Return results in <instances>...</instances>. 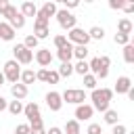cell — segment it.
Segmentation results:
<instances>
[{
  "instance_id": "obj_1",
  "label": "cell",
  "mask_w": 134,
  "mask_h": 134,
  "mask_svg": "<svg viewBox=\"0 0 134 134\" xmlns=\"http://www.w3.org/2000/svg\"><path fill=\"white\" fill-rule=\"evenodd\" d=\"M113 98V90L111 88H94L90 90V100H92V109L105 113L109 109V103Z\"/></svg>"
},
{
  "instance_id": "obj_45",
  "label": "cell",
  "mask_w": 134,
  "mask_h": 134,
  "mask_svg": "<svg viewBox=\"0 0 134 134\" xmlns=\"http://www.w3.org/2000/svg\"><path fill=\"white\" fill-rule=\"evenodd\" d=\"M46 134H63V130H61V128H57V126H52V128H50Z\"/></svg>"
},
{
  "instance_id": "obj_23",
  "label": "cell",
  "mask_w": 134,
  "mask_h": 134,
  "mask_svg": "<svg viewBox=\"0 0 134 134\" xmlns=\"http://www.w3.org/2000/svg\"><path fill=\"white\" fill-rule=\"evenodd\" d=\"M88 38H90V40H96V42H100V40L105 38V29H103L100 25H94V27H90V29H88Z\"/></svg>"
},
{
  "instance_id": "obj_15",
  "label": "cell",
  "mask_w": 134,
  "mask_h": 134,
  "mask_svg": "<svg viewBox=\"0 0 134 134\" xmlns=\"http://www.w3.org/2000/svg\"><path fill=\"white\" fill-rule=\"evenodd\" d=\"M0 40H4V42H13L15 40V29L6 21H0Z\"/></svg>"
},
{
  "instance_id": "obj_31",
  "label": "cell",
  "mask_w": 134,
  "mask_h": 134,
  "mask_svg": "<svg viewBox=\"0 0 134 134\" xmlns=\"http://www.w3.org/2000/svg\"><path fill=\"white\" fill-rule=\"evenodd\" d=\"M38 38L34 36V34H29V36H25V40H23V46L25 48H29V50H34V48H38Z\"/></svg>"
},
{
  "instance_id": "obj_3",
  "label": "cell",
  "mask_w": 134,
  "mask_h": 134,
  "mask_svg": "<svg viewBox=\"0 0 134 134\" xmlns=\"http://www.w3.org/2000/svg\"><path fill=\"white\" fill-rule=\"evenodd\" d=\"M61 98L63 103H69V105H82L88 98V94L86 90H80V88H67L65 92H61Z\"/></svg>"
},
{
  "instance_id": "obj_46",
  "label": "cell",
  "mask_w": 134,
  "mask_h": 134,
  "mask_svg": "<svg viewBox=\"0 0 134 134\" xmlns=\"http://www.w3.org/2000/svg\"><path fill=\"white\" fill-rule=\"evenodd\" d=\"M6 105H8V100H6L4 96H0V111H4V109H6Z\"/></svg>"
},
{
  "instance_id": "obj_38",
  "label": "cell",
  "mask_w": 134,
  "mask_h": 134,
  "mask_svg": "<svg viewBox=\"0 0 134 134\" xmlns=\"http://www.w3.org/2000/svg\"><path fill=\"white\" fill-rule=\"evenodd\" d=\"M124 4H126V0H109V8H113V10H121Z\"/></svg>"
},
{
  "instance_id": "obj_20",
  "label": "cell",
  "mask_w": 134,
  "mask_h": 134,
  "mask_svg": "<svg viewBox=\"0 0 134 134\" xmlns=\"http://www.w3.org/2000/svg\"><path fill=\"white\" fill-rule=\"evenodd\" d=\"M88 46H84V44H73V57L77 59V61H86V57H88Z\"/></svg>"
},
{
  "instance_id": "obj_30",
  "label": "cell",
  "mask_w": 134,
  "mask_h": 134,
  "mask_svg": "<svg viewBox=\"0 0 134 134\" xmlns=\"http://www.w3.org/2000/svg\"><path fill=\"white\" fill-rule=\"evenodd\" d=\"M61 77H69L71 73H73V65H71V61L69 63H61V67H59V71H57Z\"/></svg>"
},
{
  "instance_id": "obj_39",
  "label": "cell",
  "mask_w": 134,
  "mask_h": 134,
  "mask_svg": "<svg viewBox=\"0 0 134 134\" xmlns=\"http://www.w3.org/2000/svg\"><path fill=\"white\" fill-rule=\"evenodd\" d=\"M17 13H19V10H17V6H13V4H10V6L6 8V13H4L2 17H6V21H10V19H13V17H15Z\"/></svg>"
},
{
  "instance_id": "obj_19",
  "label": "cell",
  "mask_w": 134,
  "mask_h": 134,
  "mask_svg": "<svg viewBox=\"0 0 134 134\" xmlns=\"http://www.w3.org/2000/svg\"><path fill=\"white\" fill-rule=\"evenodd\" d=\"M63 134H82V128H80V121L77 119H69L63 128Z\"/></svg>"
},
{
  "instance_id": "obj_32",
  "label": "cell",
  "mask_w": 134,
  "mask_h": 134,
  "mask_svg": "<svg viewBox=\"0 0 134 134\" xmlns=\"http://www.w3.org/2000/svg\"><path fill=\"white\" fill-rule=\"evenodd\" d=\"M113 42H115V44H119V46H126V44L130 42V36H128V34H119V31H117V34L113 36Z\"/></svg>"
},
{
  "instance_id": "obj_8",
  "label": "cell",
  "mask_w": 134,
  "mask_h": 134,
  "mask_svg": "<svg viewBox=\"0 0 134 134\" xmlns=\"http://www.w3.org/2000/svg\"><path fill=\"white\" fill-rule=\"evenodd\" d=\"M92 115H94L92 105H86V103L75 105V119L77 121H88V119H92Z\"/></svg>"
},
{
  "instance_id": "obj_28",
  "label": "cell",
  "mask_w": 134,
  "mask_h": 134,
  "mask_svg": "<svg viewBox=\"0 0 134 134\" xmlns=\"http://www.w3.org/2000/svg\"><path fill=\"white\" fill-rule=\"evenodd\" d=\"M73 73H80V75H86V73H90L88 61H77V63L73 65Z\"/></svg>"
},
{
  "instance_id": "obj_16",
  "label": "cell",
  "mask_w": 134,
  "mask_h": 134,
  "mask_svg": "<svg viewBox=\"0 0 134 134\" xmlns=\"http://www.w3.org/2000/svg\"><path fill=\"white\" fill-rule=\"evenodd\" d=\"M19 13L27 19V17H36V13H38V6L31 2V0H25L23 4H21V8H19Z\"/></svg>"
},
{
  "instance_id": "obj_13",
  "label": "cell",
  "mask_w": 134,
  "mask_h": 134,
  "mask_svg": "<svg viewBox=\"0 0 134 134\" xmlns=\"http://www.w3.org/2000/svg\"><path fill=\"white\" fill-rule=\"evenodd\" d=\"M27 92H29V88H27L25 84H21V82H15V84H10V94H13V98H17V100H23V98L27 96Z\"/></svg>"
},
{
  "instance_id": "obj_2",
  "label": "cell",
  "mask_w": 134,
  "mask_h": 134,
  "mask_svg": "<svg viewBox=\"0 0 134 134\" xmlns=\"http://www.w3.org/2000/svg\"><path fill=\"white\" fill-rule=\"evenodd\" d=\"M54 17H57V23L61 25V29H65V31H69V29H73L77 25V17L67 8H59Z\"/></svg>"
},
{
  "instance_id": "obj_33",
  "label": "cell",
  "mask_w": 134,
  "mask_h": 134,
  "mask_svg": "<svg viewBox=\"0 0 134 134\" xmlns=\"http://www.w3.org/2000/svg\"><path fill=\"white\" fill-rule=\"evenodd\" d=\"M52 42H54V46H57V48H63L69 40H67V36H65V34H59V36H54V38H52Z\"/></svg>"
},
{
  "instance_id": "obj_50",
  "label": "cell",
  "mask_w": 134,
  "mask_h": 134,
  "mask_svg": "<svg viewBox=\"0 0 134 134\" xmlns=\"http://www.w3.org/2000/svg\"><path fill=\"white\" fill-rule=\"evenodd\" d=\"M84 2H88V4H90V2H94V0H84Z\"/></svg>"
},
{
  "instance_id": "obj_5",
  "label": "cell",
  "mask_w": 134,
  "mask_h": 134,
  "mask_svg": "<svg viewBox=\"0 0 134 134\" xmlns=\"http://www.w3.org/2000/svg\"><path fill=\"white\" fill-rule=\"evenodd\" d=\"M13 54H15V61H17L19 65H29V63L34 61V50L25 48L23 44H17V46L13 48Z\"/></svg>"
},
{
  "instance_id": "obj_48",
  "label": "cell",
  "mask_w": 134,
  "mask_h": 134,
  "mask_svg": "<svg viewBox=\"0 0 134 134\" xmlns=\"http://www.w3.org/2000/svg\"><path fill=\"white\" fill-rule=\"evenodd\" d=\"M4 82H6V80H4V73H2V71H0V86H2V84H4Z\"/></svg>"
},
{
  "instance_id": "obj_6",
  "label": "cell",
  "mask_w": 134,
  "mask_h": 134,
  "mask_svg": "<svg viewBox=\"0 0 134 134\" xmlns=\"http://www.w3.org/2000/svg\"><path fill=\"white\" fill-rule=\"evenodd\" d=\"M67 40L71 42V44H84V46H88V42H90V38H88V31H84L82 27H73V29H69L67 31Z\"/></svg>"
},
{
  "instance_id": "obj_42",
  "label": "cell",
  "mask_w": 134,
  "mask_h": 134,
  "mask_svg": "<svg viewBox=\"0 0 134 134\" xmlns=\"http://www.w3.org/2000/svg\"><path fill=\"white\" fill-rule=\"evenodd\" d=\"M61 2L65 4V8H67V10H71V8L80 6V2H82V0H61Z\"/></svg>"
},
{
  "instance_id": "obj_21",
  "label": "cell",
  "mask_w": 134,
  "mask_h": 134,
  "mask_svg": "<svg viewBox=\"0 0 134 134\" xmlns=\"http://www.w3.org/2000/svg\"><path fill=\"white\" fill-rule=\"evenodd\" d=\"M6 23H8L15 31H17V29H23V27H25V17H23L21 13H17V15H15L10 21H6Z\"/></svg>"
},
{
  "instance_id": "obj_4",
  "label": "cell",
  "mask_w": 134,
  "mask_h": 134,
  "mask_svg": "<svg viewBox=\"0 0 134 134\" xmlns=\"http://www.w3.org/2000/svg\"><path fill=\"white\" fill-rule=\"evenodd\" d=\"M2 73H4V80H6L8 84H15V82H19V77H21V67H19V63H17L15 59H10V61L4 63Z\"/></svg>"
},
{
  "instance_id": "obj_7",
  "label": "cell",
  "mask_w": 134,
  "mask_h": 134,
  "mask_svg": "<svg viewBox=\"0 0 134 134\" xmlns=\"http://www.w3.org/2000/svg\"><path fill=\"white\" fill-rule=\"evenodd\" d=\"M46 107L50 109V111H61V107H63V98H61V92H57V90H50L48 94H46Z\"/></svg>"
},
{
  "instance_id": "obj_49",
  "label": "cell",
  "mask_w": 134,
  "mask_h": 134,
  "mask_svg": "<svg viewBox=\"0 0 134 134\" xmlns=\"http://www.w3.org/2000/svg\"><path fill=\"white\" fill-rule=\"evenodd\" d=\"M50 2H54V4H57V2H61V0H50Z\"/></svg>"
},
{
  "instance_id": "obj_11",
  "label": "cell",
  "mask_w": 134,
  "mask_h": 134,
  "mask_svg": "<svg viewBox=\"0 0 134 134\" xmlns=\"http://www.w3.org/2000/svg\"><path fill=\"white\" fill-rule=\"evenodd\" d=\"M130 88H132V80H130L128 75H119V77L115 80V88H113V92H117V94H126Z\"/></svg>"
},
{
  "instance_id": "obj_47",
  "label": "cell",
  "mask_w": 134,
  "mask_h": 134,
  "mask_svg": "<svg viewBox=\"0 0 134 134\" xmlns=\"http://www.w3.org/2000/svg\"><path fill=\"white\" fill-rule=\"evenodd\" d=\"M29 134H46V130L44 128H38V130H31L29 128Z\"/></svg>"
},
{
  "instance_id": "obj_14",
  "label": "cell",
  "mask_w": 134,
  "mask_h": 134,
  "mask_svg": "<svg viewBox=\"0 0 134 134\" xmlns=\"http://www.w3.org/2000/svg\"><path fill=\"white\" fill-rule=\"evenodd\" d=\"M23 115L27 117V121L40 117V107H38V103H27V105H23Z\"/></svg>"
},
{
  "instance_id": "obj_12",
  "label": "cell",
  "mask_w": 134,
  "mask_h": 134,
  "mask_svg": "<svg viewBox=\"0 0 134 134\" xmlns=\"http://www.w3.org/2000/svg\"><path fill=\"white\" fill-rule=\"evenodd\" d=\"M57 57H59L61 63H69V61L73 59V44L67 42L63 48H57Z\"/></svg>"
},
{
  "instance_id": "obj_34",
  "label": "cell",
  "mask_w": 134,
  "mask_h": 134,
  "mask_svg": "<svg viewBox=\"0 0 134 134\" xmlns=\"http://www.w3.org/2000/svg\"><path fill=\"white\" fill-rule=\"evenodd\" d=\"M88 67H90V73H92V75H96V73L100 71V63H98V57H94V59L88 63Z\"/></svg>"
},
{
  "instance_id": "obj_10",
  "label": "cell",
  "mask_w": 134,
  "mask_h": 134,
  "mask_svg": "<svg viewBox=\"0 0 134 134\" xmlns=\"http://www.w3.org/2000/svg\"><path fill=\"white\" fill-rule=\"evenodd\" d=\"M57 10H59V8H57V4L48 0V2H44V4L38 8V13H36V15H40V17H44V19H48V21H50V17H54V15H57Z\"/></svg>"
},
{
  "instance_id": "obj_29",
  "label": "cell",
  "mask_w": 134,
  "mask_h": 134,
  "mask_svg": "<svg viewBox=\"0 0 134 134\" xmlns=\"http://www.w3.org/2000/svg\"><path fill=\"white\" fill-rule=\"evenodd\" d=\"M82 77H84V88H88V90H94V88H96V84H98L96 75H92V73H86V75H82Z\"/></svg>"
},
{
  "instance_id": "obj_27",
  "label": "cell",
  "mask_w": 134,
  "mask_h": 134,
  "mask_svg": "<svg viewBox=\"0 0 134 134\" xmlns=\"http://www.w3.org/2000/svg\"><path fill=\"white\" fill-rule=\"evenodd\" d=\"M6 109H8L10 115H19V113H23V103L15 98V100H10V103L6 105Z\"/></svg>"
},
{
  "instance_id": "obj_17",
  "label": "cell",
  "mask_w": 134,
  "mask_h": 134,
  "mask_svg": "<svg viewBox=\"0 0 134 134\" xmlns=\"http://www.w3.org/2000/svg\"><path fill=\"white\" fill-rule=\"evenodd\" d=\"M98 63H100V71L96 73V80H107V75H109V65H111V59H109V57H98Z\"/></svg>"
},
{
  "instance_id": "obj_18",
  "label": "cell",
  "mask_w": 134,
  "mask_h": 134,
  "mask_svg": "<svg viewBox=\"0 0 134 134\" xmlns=\"http://www.w3.org/2000/svg\"><path fill=\"white\" fill-rule=\"evenodd\" d=\"M34 36H36L38 40H44V38L50 36V27L44 25V23H36V21H34Z\"/></svg>"
},
{
  "instance_id": "obj_9",
  "label": "cell",
  "mask_w": 134,
  "mask_h": 134,
  "mask_svg": "<svg viewBox=\"0 0 134 134\" xmlns=\"http://www.w3.org/2000/svg\"><path fill=\"white\" fill-rule=\"evenodd\" d=\"M34 59H36V63L40 67H48L52 63V52H50V48H38L36 54H34Z\"/></svg>"
},
{
  "instance_id": "obj_43",
  "label": "cell",
  "mask_w": 134,
  "mask_h": 134,
  "mask_svg": "<svg viewBox=\"0 0 134 134\" xmlns=\"http://www.w3.org/2000/svg\"><path fill=\"white\" fill-rule=\"evenodd\" d=\"M121 10H124V13H126V15H132V13H134V4H130V2H126V4H124V8H121Z\"/></svg>"
},
{
  "instance_id": "obj_24",
  "label": "cell",
  "mask_w": 134,
  "mask_h": 134,
  "mask_svg": "<svg viewBox=\"0 0 134 134\" xmlns=\"http://www.w3.org/2000/svg\"><path fill=\"white\" fill-rule=\"evenodd\" d=\"M21 84H25V86H29V84H34V82H38L36 80V71L34 69H25V71H21Z\"/></svg>"
},
{
  "instance_id": "obj_44",
  "label": "cell",
  "mask_w": 134,
  "mask_h": 134,
  "mask_svg": "<svg viewBox=\"0 0 134 134\" xmlns=\"http://www.w3.org/2000/svg\"><path fill=\"white\" fill-rule=\"evenodd\" d=\"M10 4H8V0H0V17L6 13V8H8Z\"/></svg>"
},
{
  "instance_id": "obj_25",
  "label": "cell",
  "mask_w": 134,
  "mask_h": 134,
  "mask_svg": "<svg viewBox=\"0 0 134 134\" xmlns=\"http://www.w3.org/2000/svg\"><path fill=\"white\" fill-rule=\"evenodd\" d=\"M103 121H105V124H109V126H115V124H119V115H117V111H115V109H107V111H105V117H103Z\"/></svg>"
},
{
  "instance_id": "obj_41",
  "label": "cell",
  "mask_w": 134,
  "mask_h": 134,
  "mask_svg": "<svg viewBox=\"0 0 134 134\" xmlns=\"http://www.w3.org/2000/svg\"><path fill=\"white\" fill-rule=\"evenodd\" d=\"M15 134H29V124H19L15 128Z\"/></svg>"
},
{
  "instance_id": "obj_36",
  "label": "cell",
  "mask_w": 134,
  "mask_h": 134,
  "mask_svg": "<svg viewBox=\"0 0 134 134\" xmlns=\"http://www.w3.org/2000/svg\"><path fill=\"white\" fill-rule=\"evenodd\" d=\"M111 134H128V128L124 124H115V126H111Z\"/></svg>"
},
{
  "instance_id": "obj_40",
  "label": "cell",
  "mask_w": 134,
  "mask_h": 134,
  "mask_svg": "<svg viewBox=\"0 0 134 134\" xmlns=\"http://www.w3.org/2000/svg\"><path fill=\"white\" fill-rule=\"evenodd\" d=\"M27 124H29V128H31V130L44 128V121H42V117H36V119H31V121H27Z\"/></svg>"
},
{
  "instance_id": "obj_35",
  "label": "cell",
  "mask_w": 134,
  "mask_h": 134,
  "mask_svg": "<svg viewBox=\"0 0 134 134\" xmlns=\"http://www.w3.org/2000/svg\"><path fill=\"white\" fill-rule=\"evenodd\" d=\"M61 80V75L57 73V71H52V69H48V73H46V84H57Z\"/></svg>"
},
{
  "instance_id": "obj_22",
  "label": "cell",
  "mask_w": 134,
  "mask_h": 134,
  "mask_svg": "<svg viewBox=\"0 0 134 134\" xmlns=\"http://www.w3.org/2000/svg\"><path fill=\"white\" fill-rule=\"evenodd\" d=\"M132 29H134V25H132L130 19H119V21H117V31H119V34H128V36H130Z\"/></svg>"
},
{
  "instance_id": "obj_26",
  "label": "cell",
  "mask_w": 134,
  "mask_h": 134,
  "mask_svg": "<svg viewBox=\"0 0 134 134\" xmlns=\"http://www.w3.org/2000/svg\"><path fill=\"white\" fill-rule=\"evenodd\" d=\"M124 61H126L128 65L134 63V44H132V42H128V44L124 46Z\"/></svg>"
},
{
  "instance_id": "obj_37",
  "label": "cell",
  "mask_w": 134,
  "mask_h": 134,
  "mask_svg": "<svg viewBox=\"0 0 134 134\" xmlns=\"http://www.w3.org/2000/svg\"><path fill=\"white\" fill-rule=\"evenodd\" d=\"M86 134H103L100 124H90V126H88V130H86Z\"/></svg>"
}]
</instances>
